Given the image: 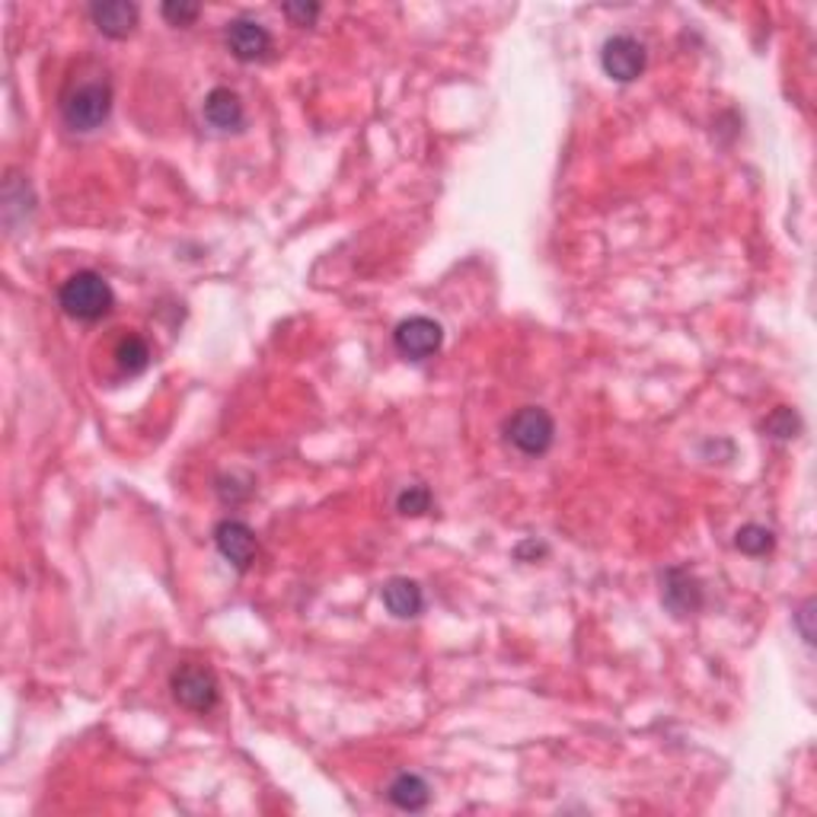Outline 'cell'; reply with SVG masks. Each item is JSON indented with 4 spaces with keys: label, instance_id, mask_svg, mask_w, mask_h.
<instances>
[{
    "label": "cell",
    "instance_id": "obj_2",
    "mask_svg": "<svg viewBox=\"0 0 817 817\" xmlns=\"http://www.w3.org/2000/svg\"><path fill=\"white\" fill-rule=\"evenodd\" d=\"M505 438L508 444H514L520 454L527 457H540L553 448L556 438V422L546 409L540 406H524L517 409L505 422Z\"/></svg>",
    "mask_w": 817,
    "mask_h": 817
},
{
    "label": "cell",
    "instance_id": "obj_17",
    "mask_svg": "<svg viewBox=\"0 0 817 817\" xmlns=\"http://www.w3.org/2000/svg\"><path fill=\"white\" fill-rule=\"evenodd\" d=\"M799 428H802V425H799V415L785 406H779L769 418H766V431H769L772 438H795Z\"/></svg>",
    "mask_w": 817,
    "mask_h": 817
},
{
    "label": "cell",
    "instance_id": "obj_5",
    "mask_svg": "<svg viewBox=\"0 0 817 817\" xmlns=\"http://www.w3.org/2000/svg\"><path fill=\"white\" fill-rule=\"evenodd\" d=\"M645 61H649L645 46L639 39H632V36H613L601 49V67L616 84L639 80L642 71H645Z\"/></svg>",
    "mask_w": 817,
    "mask_h": 817
},
{
    "label": "cell",
    "instance_id": "obj_16",
    "mask_svg": "<svg viewBox=\"0 0 817 817\" xmlns=\"http://www.w3.org/2000/svg\"><path fill=\"white\" fill-rule=\"evenodd\" d=\"M397 508H400V514H406V517H422V514L431 511V492L425 486H409V489L400 492Z\"/></svg>",
    "mask_w": 817,
    "mask_h": 817
},
{
    "label": "cell",
    "instance_id": "obj_12",
    "mask_svg": "<svg viewBox=\"0 0 817 817\" xmlns=\"http://www.w3.org/2000/svg\"><path fill=\"white\" fill-rule=\"evenodd\" d=\"M380 598H384V607L393 613L397 619H412L425 607V594H422L418 581H412V578H390L384 585Z\"/></svg>",
    "mask_w": 817,
    "mask_h": 817
},
{
    "label": "cell",
    "instance_id": "obj_7",
    "mask_svg": "<svg viewBox=\"0 0 817 817\" xmlns=\"http://www.w3.org/2000/svg\"><path fill=\"white\" fill-rule=\"evenodd\" d=\"M224 42H227V49L237 61L250 64V61H262L272 51V33L253 16H237V20L227 23Z\"/></svg>",
    "mask_w": 817,
    "mask_h": 817
},
{
    "label": "cell",
    "instance_id": "obj_8",
    "mask_svg": "<svg viewBox=\"0 0 817 817\" xmlns=\"http://www.w3.org/2000/svg\"><path fill=\"white\" fill-rule=\"evenodd\" d=\"M214 543H217V553L240 571H247L255 562V553H259L253 530L243 520H230V517L214 527Z\"/></svg>",
    "mask_w": 817,
    "mask_h": 817
},
{
    "label": "cell",
    "instance_id": "obj_20",
    "mask_svg": "<svg viewBox=\"0 0 817 817\" xmlns=\"http://www.w3.org/2000/svg\"><path fill=\"white\" fill-rule=\"evenodd\" d=\"M812 611H815V601H805V604H802V611H799V616H795V619H799V626H802V636H805V642H808V645L815 642V632L808 629Z\"/></svg>",
    "mask_w": 817,
    "mask_h": 817
},
{
    "label": "cell",
    "instance_id": "obj_11",
    "mask_svg": "<svg viewBox=\"0 0 817 817\" xmlns=\"http://www.w3.org/2000/svg\"><path fill=\"white\" fill-rule=\"evenodd\" d=\"M204 118H208V125L217 128V131H237V128L243 125L247 112H243V102H240V97H237L234 90L214 87V90L204 97Z\"/></svg>",
    "mask_w": 817,
    "mask_h": 817
},
{
    "label": "cell",
    "instance_id": "obj_10",
    "mask_svg": "<svg viewBox=\"0 0 817 817\" xmlns=\"http://www.w3.org/2000/svg\"><path fill=\"white\" fill-rule=\"evenodd\" d=\"M90 20L109 39H128L138 26V7L128 0H97L90 3Z\"/></svg>",
    "mask_w": 817,
    "mask_h": 817
},
{
    "label": "cell",
    "instance_id": "obj_19",
    "mask_svg": "<svg viewBox=\"0 0 817 817\" xmlns=\"http://www.w3.org/2000/svg\"><path fill=\"white\" fill-rule=\"evenodd\" d=\"M281 13L294 23V26H313V20L319 16V3H306V0H294V3H285Z\"/></svg>",
    "mask_w": 817,
    "mask_h": 817
},
{
    "label": "cell",
    "instance_id": "obj_14",
    "mask_svg": "<svg viewBox=\"0 0 817 817\" xmlns=\"http://www.w3.org/2000/svg\"><path fill=\"white\" fill-rule=\"evenodd\" d=\"M115 364H118V370L128 374V377L148 370V364H151V345H148L141 336H125V339L118 342V349H115Z\"/></svg>",
    "mask_w": 817,
    "mask_h": 817
},
{
    "label": "cell",
    "instance_id": "obj_9",
    "mask_svg": "<svg viewBox=\"0 0 817 817\" xmlns=\"http://www.w3.org/2000/svg\"><path fill=\"white\" fill-rule=\"evenodd\" d=\"M662 601L674 616H690L703 607V588L687 568H667L662 578Z\"/></svg>",
    "mask_w": 817,
    "mask_h": 817
},
{
    "label": "cell",
    "instance_id": "obj_18",
    "mask_svg": "<svg viewBox=\"0 0 817 817\" xmlns=\"http://www.w3.org/2000/svg\"><path fill=\"white\" fill-rule=\"evenodd\" d=\"M199 13H202V7L192 3V0H166L163 3V20L173 23V26H189V23L199 20Z\"/></svg>",
    "mask_w": 817,
    "mask_h": 817
},
{
    "label": "cell",
    "instance_id": "obj_15",
    "mask_svg": "<svg viewBox=\"0 0 817 817\" xmlns=\"http://www.w3.org/2000/svg\"><path fill=\"white\" fill-rule=\"evenodd\" d=\"M772 530H766L761 524H744L734 537V546L747 556H766L772 550Z\"/></svg>",
    "mask_w": 817,
    "mask_h": 817
},
{
    "label": "cell",
    "instance_id": "obj_13",
    "mask_svg": "<svg viewBox=\"0 0 817 817\" xmlns=\"http://www.w3.org/2000/svg\"><path fill=\"white\" fill-rule=\"evenodd\" d=\"M387 799L400 808V812H422L428 802H431V789L422 776L415 772H400L390 789H387Z\"/></svg>",
    "mask_w": 817,
    "mask_h": 817
},
{
    "label": "cell",
    "instance_id": "obj_1",
    "mask_svg": "<svg viewBox=\"0 0 817 817\" xmlns=\"http://www.w3.org/2000/svg\"><path fill=\"white\" fill-rule=\"evenodd\" d=\"M112 301L115 298H112L109 281L97 272H77L58 288L61 310L74 319H84V323H93V319L105 316L112 310Z\"/></svg>",
    "mask_w": 817,
    "mask_h": 817
},
{
    "label": "cell",
    "instance_id": "obj_3",
    "mask_svg": "<svg viewBox=\"0 0 817 817\" xmlns=\"http://www.w3.org/2000/svg\"><path fill=\"white\" fill-rule=\"evenodd\" d=\"M112 112V90L102 80L80 84L77 90L67 93V100L61 102V115L67 122V128L74 131H97L102 122Z\"/></svg>",
    "mask_w": 817,
    "mask_h": 817
},
{
    "label": "cell",
    "instance_id": "obj_4",
    "mask_svg": "<svg viewBox=\"0 0 817 817\" xmlns=\"http://www.w3.org/2000/svg\"><path fill=\"white\" fill-rule=\"evenodd\" d=\"M173 700L189 713H211L217 706V680L202 664H183L173 670Z\"/></svg>",
    "mask_w": 817,
    "mask_h": 817
},
{
    "label": "cell",
    "instance_id": "obj_6",
    "mask_svg": "<svg viewBox=\"0 0 817 817\" xmlns=\"http://www.w3.org/2000/svg\"><path fill=\"white\" fill-rule=\"evenodd\" d=\"M441 342H444V329H441V323H435V319H428V316H409V319H403V323L397 326V332H393L397 352L403 357H409V361H425V357H431L441 349Z\"/></svg>",
    "mask_w": 817,
    "mask_h": 817
}]
</instances>
